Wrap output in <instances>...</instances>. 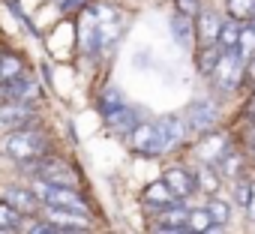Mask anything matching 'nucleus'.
<instances>
[{
	"label": "nucleus",
	"instance_id": "obj_29",
	"mask_svg": "<svg viewBox=\"0 0 255 234\" xmlns=\"http://www.w3.org/2000/svg\"><path fill=\"white\" fill-rule=\"evenodd\" d=\"M243 81H249V84L255 87V57L246 60V75H243Z\"/></svg>",
	"mask_w": 255,
	"mask_h": 234
},
{
	"label": "nucleus",
	"instance_id": "obj_1",
	"mask_svg": "<svg viewBox=\"0 0 255 234\" xmlns=\"http://www.w3.org/2000/svg\"><path fill=\"white\" fill-rule=\"evenodd\" d=\"M48 132L45 129H18V132H9L0 138V153L15 159V162H36L42 156H48Z\"/></svg>",
	"mask_w": 255,
	"mask_h": 234
},
{
	"label": "nucleus",
	"instance_id": "obj_22",
	"mask_svg": "<svg viewBox=\"0 0 255 234\" xmlns=\"http://www.w3.org/2000/svg\"><path fill=\"white\" fill-rule=\"evenodd\" d=\"M195 174H198V189H201V192H207L210 198H216V195H219V186H222L219 171L204 165V168H201V171H195Z\"/></svg>",
	"mask_w": 255,
	"mask_h": 234
},
{
	"label": "nucleus",
	"instance_id": "obj_14",
	"mask_svg": "<svg viewBox=\"0 0 255 234\" xmlns=\"http://www.w3.org/2000/svg\"><path fill=\"white\" fill-rule=\"evenodd\" d=\"M186 219H189V207L183 201H177L156 213V228H186Z\"/></svg>",
	"mask_w": 255,
	"mask_h": 234
},
{
	"label": "nucleus",
	"instance_id": "obj_27",
	"mask_svg": "<svg viewBox=\"0 0 255 234\" xmlns=\"http://www.w3.org/2000/svg\"><path fill=\"white\" fill-rule=\"evenodd\" d=\"M24 234H78V231H60L57 225H51L48 219H42V222H30L24 228Z\"/></svg>",
	"mask_w": 255,
	"mask_h": 234
},
{
	"label": "nucleus",
	"instance_id": "obj_10",
	"mask_svg": "<svg viewBox=\"0 0 255 234\" xmlns=\"http://www.w3.org/2000/svg\"><path fill=\"white\" fill-rule=\"evenodd\" d=\"M45 219L51 225H57L60 231H90V213H78V210H57V207H45Z\"/></svg>",
	"mask_w": 255,
	"mask_h": 234
},
{
	"label": "nucleus",
	"instance_id": "obj_30",
	"mask_svg": "<svg viewBox=\"0 0 255 234\" xmlns=\"http://www.w3.org/2000/svg\"><path fill=\"white\" fill-rule=\"evenodd\" d=\"M246 117H249V126H255V96H252V102L246 108Z\"/></svg>",
	"mask_w": 255,
	"mask_h": 234
},
{
	"label": "nucleus",
	"instance_id": "obj_38",
	"mask_svg": "<svg viewBox=\"0 0 255 234\" xmlns=\"http://www.w3.org/2000/svg\"><path fill=\"white\" fill-rule=\"evenodd\" d=\"M252 96H255V93H252Z\"/></svg>",
	"mask_w": 255,
	"mask_h": 234
},
{
	"label": "nucleus",
	"instance_id": "obj_17",
	"mask_svg": "<svg viewBox=\"0 0 255 234\" xmlns=\"http://www.w3.org/2000/svg\"><path fill=\"white\" fill-rule=\"evenodd\" d=\"M216 171H219V177H222V180H231V183H234V180H240V174H243V153L231 147V150L222 156V162L216 165Z\"/></svg>",
	"mask_w": 255,
	"mask_h": 234
},
{
	"label": "nucleus",
	"instance_id": "obj_9",
	"mask_svg": "<svg viewBox=\"0 0 255 234\" xmlns=\"http://www.w3.org/2000/svg\"><path fill=\"white\" fill-rule=\"evenodd\" d=\"M222 15L210 6L201 9V15L195 18V39L198 45H219V30H222Z\"/></svg>",
	"mask_w": 255,
	"mask_h": 234
},
{
	"label": "nucleus",
	"instance_id": "obj_32",
	"mask_svg": "<svg viewBox=\"0 0 255 234\" xmlns=\"http://www.w3.org/2000/svg\"><path fill=\"white\" fill-rule=\"evenodd\" d=\"M180 231H183V228H156L153 234H180Z\"/></svg>",
	"mask_w": 255,
	"mask_h": 234
},
{
	"label": "nucleus",
	"instance_id": "obj_26",
	"mask_svg": "<svg viewBox=\"0 0 255 234\" xmlns=\"http://www.w3.org/2000/svg\"><path fill=\"white\" fill-rule=\"evenodd\" d=\"M237 51H240L243 60L255 57V30H252L249 24H243V33H240V45H237Z\"/></svg>",
	"mask_w": 255,
	"mask_h": 234
},
{
	"label": "nucleus",
	"instance_id": "obj_2",
	"mask_svg": "<svg viewBox=\"0 0 255 234\" xmlns=\"http://www.w3.org/2000/svg\"><path fill=\"white\" fill-rule=\"evenodd\" d=\"M36 198L42 201V207H57V210H78L87 213V198L81 192H75L72 186H54V183H36Z\"/></svg>",
	"mask_w": 255,
	"mask_h": 234
},
{
	"label": "nucleus",
	"instance_id": "obj_6",
	"mask_svg": "<svg viewBox=\"0 0 255 234\" xmlns=\"http://www.w3.org/2000/svg\"><path fill=\"white\" fill-rule=\"evenodd\" d=\"M30 177H36L39 183H54V186H72L75 174L72 168L60 159V156H42L30 165Z\"/></svg>",
	"mask_w": 255,
	"mask_h": 234
},
{
	"label": "nucleus",
	"instance_id": "obj_23",
	"mask_svg": "<svg viewBox=\"0 0 255 234\" xmlns=\"http://www.w3.org/2000/svg\"><path fill=\"white\" fill-rule=\"evenodd\" d=\"M213 225H216V222H213V216H210L207 207H195V210H189V219H186V228H189V231L204 234V231H210Z\"/></svg>",
	"mask_w": 255,
	"mask_h": 234
},
{
	"label": "nucleus",
	"instance_id": "obj_13",
	"mask_svg": "<svg viewBox=\"0 0 255 234\" xmlns=\"http://www.w3.org/2000/svg\"><path fill=\"white\" fill-rule=\"evenodd\" d=\"M144 207L147 210H153V213H159V210H165V207H171V204H177V195L168 189V183L165 180H156V183H150L147 189H144Z\"/></svg>",
	"mask_w": 255,
	"mask_h": 234
},
{
	"label": "nucleus",
	"instance_id": "obj_19",
	"mask_svg": "<svg viewBox=\"0 0 255 234\" xmlns=\"http://www.w3.org/2000/svg\"><path fill=\"white\" fill-rule=\"evenodd\" d=\"M171 36H174L180 45H192L195 21H192V18H186V15H180V12H174V15H171Z\"/></svg>",
	"mask_w": 255,
	"mask_h": 234
},
{
	"label": "nucleus",
	"instance_id": "obj_37",
	"mask_svg": "<svg viewBox=\"0 0 255 234\" xmlns=\"http://www.w3.org/2000/svg\"><path fill=\"white\" fill-rule=\"evenodd\" d=\"M0 201H3V198H0Z\"/></svg>",
	"mask_w": 255,
	"mask_h": 234
},
{
	"label": "nucleus",
	"instance_id": "obj_18",
	"mask_svg": "<svg viewBox=\"0 0 255 234\" xmlns=\"http://www.w3.org/2000/svg\"><path fill=\"white\" fill-rule=\"evenodd\" d=\"M240 33H243V21L225 18V21H222V30H219V45H222V51H237Z\"/></svg>",
	"mask_w": 255,
	"mask_h": 234
},
{
	"label": "nucleus",
	"instance_id": "obj_5",
	"mask_svg": "<svg viewBox=\"0 0 255 234\" xmlns=\"http://www.w3.org/2000/svg\"><path fill=\"white\" fill-rule=\"evenodd\" d=\"M39 120V105H24V102H6L0 105V132L9 135L18 129H30Z\"/></svg>",
	"mask_w": 255,
	"mask_h": 234
},
{
	"label": "nucleus",
	"instance_id": "obj_11",
	"mask_svg": "<svg viewBox=\"0 0 255 234\" xmlns=\"http://www.w3.org/2000/svg\"><path fill=\"white\" fill-rule=\"evenodd\" d=\"M129 141H132V150L141 153V156H162L165 153L162 141H159V132H156V123H141L129 135Z\"/></svg>",
	"mask_w": 255,
	"mask_h": 234
},
{
	"label": "nucleus",
	"instance_id": "obj_28",
	"mask_svg": "<svg viewBox=\"0 0 255 234\" xmlns=\"http://www.w3.org/2000/svg\"><path fill=\"white\" fill-rule=\"evenodd\" d=\"M174 3H177V12L186 15V18H192V21H195V18L201 15V9H204L201 0H174Z\"/></svg>",
	"mask_w": 255,
	"mask_h": 234
},
{
	"label": "nucleus",
	"instance_id": "obj_31",
	"mask_svg": "<svg viewBox=\"0 0 255 234\" xmlns=\"http://www.w3.org/2000/svg\"><path fill=\"white\" fill-rule=\"evenodd\" d=\"M84 0H63V9H78Z\"/></svg>",
	"mask_w": 255,
	"mask_h": 234
},
{
	"label": "nucleus",
	"instance_id": "obj_20",
	"mask_svg": "<svg viewBox=\"0 0 255 234\" xmlns=\"http://www.w3.org/2000/svg\"><path fill=\"white\" fill-rule=\"evenodd\" d=\"M225 18L234 21H252L255 18V0H225Z\"/></svg>",
	"mask_w": 255,
	"mask_h": 234
},
{
	"label": "nucleus",
	"instance_id": "obj_3",
	"mask_svg": "<svg viewBox=\"0 0 255 234\" xmlns=\"http://www.w3.org/2000/svg\"><path fill=\"white\" fill-rule=\"evenodd\" d=\"M183 120H186L189 132L204 138V135L216 132V126H219V108L210 99H192L183 111Z\"/></svg>",
	"mask_w": 255,
	"mask_h": 234
},
{
	"label": "nucleus",
	"instance_id": "obj_24",
	"mask_svg": "<svg viewBox=\"0 0 255 234\" xmlns=\"http://www.w3.org/2000/svg\"><path fill=\"white\" fill-rule=\"evenodd\" d=\"M207 210H210V216H213V222H216V225H222V228H225V225L231 222V204H228L225 198H219V195H216V198H210V201H207Z\"/></svg>",
	"mask_w": 255,
	"mask_h": 234
},
{
	"label": "nucleus",
	"instance_id": "obj_35",
	"mask_svg": "<svg viewBox=\"0 0 255 234\" xmlns=\"http://www.w3.org/2000/svg\"><path fill=\"white\" fill-rule=\"evenodd\" d=\"M180 234H195V231H189V228H183V231H180Z\"/></svg>",
	"mask_w": 255,
	"mask_h": 234
},
{
	"label": "nucleus",
	"instance_id": "obj_12",
	"mask_svg": "<svg viewBox=\"0 0 255 234\" xmlns=\"http://www.w3.org/2000/svg\"><path fill=\"white\" fill-rule=\"evenodd\" d=\"M105 123H108V129L117 132V135H132V132L141 126L135 108H129V105H120V108H114L111 114H105Z\"/></svg>",
	"mask_w": 255,
	"mask_h": 234
},
{
	"label": "nucleus",
	"instance_id": "obj_21",
	"mask_svg": "<svg viewBox=\"0 0 255 234\" xmlns=\"http://www.w3.org/2000/svg\"><path fill=\"white\" fill-rule=\"evenodd\" d=\"M21 69H24L21 57H15V54H9V51L0 54V84H6V81H12V78L24 75Z\"/></svg>",
	"mask_w": 255,
	"mask_h": 234
},
{
	"label": "nucleus",
	"instance_id": "obj_7",
	"mask_svg": "<svg viewBox=\"0 0 255 234\" xmlns=\"http://www.w3.org/2000/svg\"><path fill=\"white\" fill-rule=\"evenodd\" d=\"M153 123H156V132H159V141H162L165 153H171L174 147H180L183 138H186V132H189L183 114H162L159 120H153Z\"/></svg>",
	"mask_w": 255,
	"mask_h": 234
},
{
	"label": "nucleus",
	"instance_id": "obj_4",
	"mask_svg": "<svg viewBox=\"0 0 255 234\" xmlns=\"http://www.w3.org/2000/svg\"><path fill=\"white\" fill-rule=\"evenodd\" d=\"M243 75H246V60L240 57V51H222V60L210 78L222 93H231L243 84Z\"/></svg>",
	"mask_w": 255,
	"mask_h": 234
},
{
	"label": "nucleus",
	"instance_id": "obj_33",
	"mask_svg": "<svg viewBox=\"0 0 255 234\" xmlns=\"http://www.w3.org/2000/svg\"><path fill=\"white\" fill-rule=\"evenodd\" d=\"M204 234H225V228H222V225H213V228H210V231H204Z\"/></svg>",
	"mask_w": 255,
	"mask_h": 234
},
{
	"label": "nucleus",
	"instance_id": "obj_34",
	"mask_svg": "<svg viewBox=\"0 0 255 234\" xmlns=\"http://www.w3.org/2000/svg\"><path fill=\"white\" fill-rule=\"evenodd\" d=\"M246 24H249V27H252V30H255V18H252V21H246Z\"/></svg>",
	"mask_w": 255,
	"mask_h": 234
},
{
	"label": "nucleus",
	"instance_id": "obj_16",
	"mask_svg": "<svg viewBox=\"0 0 255 234\" xmlns=\"http://www.w3.org/2000/svg\"><path fill=\"white\" fill-rule=\"evenodd\" d=\"M6 201L18 210V213H33L42 201L36 198V192H30V189H24V186H12L9 192H6Z\"/></svg>",
	"mask_w": 255,
	"mask_h": 234
},
{
	"label": "nucleus",
	"instance_id": "obj_15",
	"mask_svg": "<svg viewBox=\"0 0 255 234\" xmlns=\"http://www.w3.org/2000/svg\"><path fill=\"white\" fill-rule=\"evenodd\" d=\"M222 60V45H198V54H195V66L204 78L213 75V69L219 66Z\"/></svg>",
	"mask_w": 255,
	"mask_h": 234
},
{
	"label": "nucleus",
	"instance_id": "obj_8",
	"mask_svg": "<svg viewBox=\"0 0 255 234\" xmlns=\"http://www.w3.org/2000/svg\"><path fill=\"white\" fill-rule=\"evenodd\" d=\"M162 180H165L168 189L177 195V201H186L189 195L198 192V174H195L192 168H186V165H171V168H165V177H162Z\"/></svg>",
	"mask_w": 255,
	"mask_h": 234
},
{
	"label": "nucleus",
	"instance_id": "obj_36",
	"mask_svg": "<svg viewBox=\"0 0 255 234\" xmlns=\"http://www.w3.org/2000/svg\"><path fill=\"white\" fill-rule=\"evenodd\" d=\"M0 234H12V231H0Z\"/></svg>",
	"mask_w": 255,
	"mask_h": 234
},
{
	"label": "nucleus",
	"instance_id": "obj_25",
	"mask_svg": "<svg viewBox=\"0 0 255 234\" xmlns=\"http://www.w3.org/2000/svg\"><path fill=\"white\" fill-rule=\"evenodd\" d=\"M18 225H21V213L9 201H0V231H15Z\"/></svg>",
	"mask_w": 255,
	"mask_h": 234
}]
</instances>
